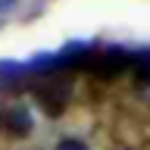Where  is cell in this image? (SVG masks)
I'll use <instances>...</instances> for the list:
<instances>
[{"label": "cell", "instance_id": "1", "mask_svg": "<svg viewBox=\"0 0 150 150\" xmlns=\"http://www.w3.org/2000/svg\"><path fill=\"white\" fill-rule=\"evenodd\" d=\"M28 78V66L16 59H0V84L3 88H19Z\"/></svg>", "mask_w": 150, "mask_h": 150}, {"label": "cell", "instance_id": "2", "mask_svg": "<svg viewBox=\"0 0 150 150\" xmlns=\"http://www.w3.org/2000/svg\"><path fill=\"white\" fill-rule=\"evenodd\" d=\"M6 125H9V131L13 134H28L31 131V112L25 110V106H13V110L6 112Z\"/></svg>", "mask_w": 150, "mask_h": 150}, {"label": "cell", "instance_id": "3", "mask_svg": "<svg viewBox=\"0 0 150 150\" xmlns=\"http://www.w3.org/2000/svg\"><path fill=\"white\" fill-rule=\"evenodd\" d=\"M131 69L138 75V81L150 84V50H138V53H131Z\"/></svg>", "mask_w": 150, "mask_h": 150}, {"label": "cell", "instance_id": "4", "mask_svg": "<svg viewBox=\"0 0 150 150\" xmlns=\"http://www.w3.org/2000/svg\"><path fill=\"white\" fill-rule=\"evenodd\" d=\"M56 150H88V144L84 141H75V138H63L56 144Z\"/></svg>", "mask_w": 150, "mask_h": 150}, {"label": "cell", "instance_id": "5", "mask_svg": "<svg viewBox=\"0 0 150 150\" xmlns=\"http://www.w3.org/2000/svg\"><path fill=\"white\" fill-rule=\"evenodd\" d=\"M16 6V0H0V13H3V9H13Z\"/></svg>", "mask_w": 150, "mask_h": 150}]
</instances>
